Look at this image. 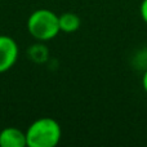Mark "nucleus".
Instances as JSON below:
<instances>
[{"mask_svg": "<svg viewBox=\"0 0 147 147\" xmlns=\"http://www.w3.org/2000/svg\"><path fill=\"white\" fill-rule=\"evenodd\" d=\"M62 138L61 125L52 117H40L26 130L28 147H56Z\"/></svg>", "mask_w": 147, "mask_h": 147, "instance_id": "f257e3e1", "label": "nucleus"}, {"mask_svg": "<svg viewBox=\"0 0 147 147\" xmlns=\"http://www.w3.org/2000/svg\"><path fill=\"white\" fill-rule=\"evenodd\" d=\"M27 31L39 41L52 40L61 32L58 14L45 8L34 10L27 20Z\"/></svg>", "mask_w": 147, "mask_h": 147, "instance_id": "f03ea898", "label": "nucleus"}, {"mask_svg": "<svg viewBox=\"0 0 147 147\" xmlns=\"http://www.w3.org/2000/svg\"><path fill=\"white\" fill-rule=\"evenodd\" d=\"M20 56L17 41L8 35H0V74L7 72L16 65Z\"/></svg>", "mask_w": 147, "mask_h": 147, "instance_id": "7ed1b4c3", "label": "nucleus"}, {"mask_svg": "<svg viewBox=\"0 0 147 147\" xmlns=\"http://www.w3.org/2000/svg\"><path fill=\"white\" fill-rule=\"evenodd\" d=\"M26 132L16 127H7L0 132V147H26Z\"/></svg>", "mask_w": 147, "mask_h": 147, "instance_id": "20e7f679", "label": "nucleus"}, {"mask_svg": "<svg viewBox=\"0 0 147 147\" xmlns=\"http://www.w3.org/2000/svg\"><path fill=\"white\" fill-rule=\"evenodd\" d=\"M58 22H59V30L66 34H71L78 31L81 25L80 17L72 12H65L61 16H58Z\"/></svg>", "mask_w": 147, "mask_h": 147, "instance_id": "39448f33", "label": "nucleus"}, {"mask_svg": "<svg viewBox=\"0 0 147 147\" xmlns=\"http://www.w3.org/2000/svg\"><path fill=\"white\" fill-rule=\"evenodd\" d=\"M28 57H31L35 62H44L48 57V52L43 45H34L28 49Z\"/></svg>", "mask_w": 147, "mask_h": 147, "instance_id": "423d86ee", "label": "nucleus"}, {"mask_svg": "<svg viewBox=\"0 0 147 147\" xmlns=\"http://www.w3.org/2000/svg\"><path fill=\"white\" fill-rule=\"evenodd\" d=\"M140 13L142 21L147 25V0H142V3L140 5Z\"/></svg>", "mask_w": 147, "mask_h": 147, "instance_id": "0eeeda50", "label": "nucleus"}, {"mask_svg": "<svg viewBox=\"0 0 147 147\" xmlns=\"http://www.w3.org/2000/svg\"><path fill=\"white\" fill-rule=\"evenodd\" d=\"M142 88L147 93V67L145 71H143V75H142Z\"/></svg>", "mask_w": 147, "mask_h": 147, "instance_id": "6e6552de", "label": "nucleus"}]
</instances>
